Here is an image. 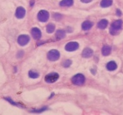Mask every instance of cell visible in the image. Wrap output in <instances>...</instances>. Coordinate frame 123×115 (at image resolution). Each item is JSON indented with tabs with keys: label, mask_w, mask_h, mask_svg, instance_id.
Listing matches in <instances>:
<instances>
[{
	"label": "cell",
	"mask_w": 123,
	"mask_h": 115,
	"mask_svg": "<svg viewBox=\"0 0 123 115\" xmlns=\"http://www.w3.org/2000/svg\"><path fill=\"white\" fill-rule=\"evenodd\" d=\"M123 26V21L121 20H116L111 25L110 29V33L111 34H117L119 30H121Z\"/></svg>",
	"instance_id": "1"
},
{
	"label": "cell",
	"mask_w": 123,
	"mask_h": 115,
	"mask_svg": "<svg viewBox=\"0 0 123 115\" xmlns=\"http://www.w3.org/2000/svg\"><path fill=\"white\" fill-rule=\"evenodd\" d=\"M72 81L75 85H82L85 82V76L82 74H77L72 78Z\"/></svg>",
	"instance_id": "2"
},
{
	"label": "cell",
	"mask_w": 123,
	"mask_h": 115,
	"mask_svg": "<svg viewBox=\"0 0 123 115\" xmlns=\"http://www.w3.org/2000/svg\"><path fill=\"white\" fill-rule=\"evenodd\" d=\"M59 75L56 73H49L45 77V81L48 83H53L59 78Z\"/></svg>",
	"instance_id": "3"
},
{
	"label": "cell",
	"mask_w": 123,
	"mask_h": 115,
	"mask_svg": "<svg viewBox=\"0 0 123 115\" xmlns=\"http://www.w3.org/2000/svg\"><path fill=\"white\" fill-rule=\"evenodd\" d=\"M60 57V53L59 52L56 50H52L49 52L47 54V58L49 60L51 61H55L57 60Z\"/></svg>",
	"instance_id": "4"
},
{
	"label": "cell",
	"mask_w": 123,
	"mask_h": 115,
	"mask_svg": "<svg viewBox=\"0 0 123 115\" xmlns=\"http://www.w3.org/2000/svg\"><path fill=\"white\" fill-rule=\"evenodd\" d=\"M49 13L46 10H41L38 14V18L40 22H45L49 20Z\"/></svg>",
	"instance_id": "5"
},
{
	"label": "cell",
	"mask_w": 123,
	"mask_h": 115,
	"mask_svg": "<svg viewBox=\"0 0 123 115\" xmlns=\"http://www.w3.org/2000/svg\"><path fill=\"white\" fill-rule=\"evenodd\" d=\"M30 40V38L28 35H20L17 39V42L18 45L20 46H25L29 43Z\"/></svg>",
	"instance_id": "6"
},
{
	"label": "cell",
	"mask_w": 123,
	"mask_h": 115,
	"mask_svg": "<svg viewBox=\"0 0 123 115\" xmlns=\"http://www.w3.org/2000/svg\"><path fill=\"white\" fill-rule=\"evenodd\" d=\"M79 45L77 42H70L65 46V50L68 52H73L79 48Z\"/></svg>",
	"instance_id": "7"
},
{
	"label": "cell",
	"mask_w": 123,
	"mask_h": 115,
	"mask_svg": "<svg viewBox=\"0 0 123 115\" xmlns=\"http://www.w3.org/2000/svg\"><path fill=\"white\" fill-rule=\"evenodd\" d=\"M31 34H32V36H33V38L36 40H38L42 37L41 31L37 28H34L32 29V30H31Z\"/></svg>",
	"instance_id": "8"
},
{
	"label": "cell",
	"mask_w": 123,
	"mask_h": 115,
	"mask_svg": "<svg viewBox=\"0 0 123 115\" xmlns=\"http://www.w3.org/2000/svg\"><path fill=\"white\" fill-rule=\"evenodd\" d=\"M26 15V10L22 6H19L17 8L15 12V17L17 18H23Z\"/></svg>",
	"instance_id": "9"
},
{
	"label": "cell",
	"mask_w": 123,
	"mask_h": 115,
	"mask_svg": "<svg viewBox=\"0 0 123 115\" xmlns=\"http://www.w3.org/2000/svg\"><path fill=\"white\" fill-rule=\"evenodd\" d=\"M93 54V51L90 48H86L82 52V55L84 58H89Z\"/></svg>",
	"instance_id": "10"
},
{
	"label": "cell",
	"mask_w": 123,
	"mask_h": 115,
	"mask_svg": "<svg viewBox=\"0 0 123 115\" xmlns=\"http://www.w3.org/2000/svg\"><path fill=\"white\" fill-rule=\"evenodd\" d=\"M92 26H93V23L91 21H85L82 23V29L84 30V31H87V30H89L91 28H92Z\"/></svg>",
	"instance_id": "11"
},
{
	"label": "cell",
	"mask_w": 123,
	"mask_h": 115,
	"mask_svg": "<svg viewBox=\"0 0 123 115\" xmlns=\"http://www.w3.org/2000/svg\"><path fill=\"white\" fill-rule=\"evenodd\" d=\"M111 51H112V48H111L110 46L108 45L104 46L101 49L102 55H104V56H107V55H110V53H111Z\"/></svg>",
	"instance_id": "12"
},
{
	"label": "cell",
	"mask_w": 123,
	"mask_h": 115,
	"mask_svg": "<svg viewBox=\"0 0 123 115\" xmlns=\"http://www.w3.org/2000/svg\"><path fill=\"white\" fill-rule=\"evenodd\" d=\"M108 20L103 19V20H100L98 24V28L100 29H105L108 26Z\"/></svg>",
	"instance_id": "13"
},
{
	"label": "cell",
	"mask_w": 123,
	"mask_h": 115,
	"mask_svg": "<svg viewBox=\"0 0 123 115\" xmlns=\"http://www.w3.org/2000/svg\"><path fill=\"white\" fill-rule=\"evenodd\" d=\"M117 68V64L114 61H110L107 64V69L109 71H114Z\"/></svg>",
	"instance_id": "14"
},
{
	"label": "cell",
	"mask_w": 123,
	"mask_h": 115,
	"mask_svg": "<svg viewBox=\"0 0 123 115\" xmlns=\"http://www.w3.org/2000/svg\"><path fill=\"white\" fill-rule=\"evenodd\" d=\"M74 0H62L60 2V6H70L73 5Z\"/></svg>",
	"instance_id": "15"
},
{
	"label": "cell",
	"mask_w": 123,
	"mask_h": 115,
	"mask_svg": "<svg viewBox=\"0 0 123 115\" xmlns=\"http://www.w3.org/2000/svg\"><path fill=\"white\" fill-rule=\"evenodd\" d=\"M66 36V33L63 30H58L55 33V37L57 40H61L63 39Z\"/></svg>",
	"instance_id": "16"
},
{
	"label": "cell",
	"mask_w": 123,
	"mask_h": 115,
	"mask_svg": "<svg viewBox=\"0 0 123 115\" xmlns=\"http://www.w3.org/2000/svg\"><path fill=\"white\" fill-rule=\"evenodd\" d=\"M112 5V0H102L100 3L101 7L107 8L109 7Z\"/></svg>",
	"instance_id": "17"
},
{
	"label": "cell",
	"mask_w": 123,
	"mask_h": 115,
	"mask_svg": "<svg viewBox=\"0 0 123 115\" xmlns=\"http://www.w3.org/2000/svg\"><path fill=\"white\" fill-rule=\"evenodd\" d=\"M46 30L47 32L48 33H49V34L53 33L54 31V30H55V25L54 24H52V23L49 24L47 25V26Z\"/></svg>",
	"instance_id": "18"
},
{
	"label": "cell",
	"mask_w": 123,
	"mask_h": 115,
	"mask_svg": "<svg viewBox=\"0 0 123 115\" xmlns=\"http://www.w3.org/2000/svg\"><path fill=\"white\" fill-rule=\"evenodd\" d=\"M29 76H30L31 78L36 79L39 77V74L38 73H37V72L33 71H30L29 72Z\"/></svg>",
	"instance_id": "19"
},
{
	"label": "cell",
	"mask_w": 123,
	"mask_h": 115,
	"mask_svg": "<svg viewBox=\"0 0 123 115\" xmlns=\"http://www.w3.org/2000/svg\"><path fill=\"white\" fill-rule=\"evenodd\" d=\"M72 62L70 60H65L64 62H63V66H64V68H68V67H70L71 66V64H72Z\"/></svg>",
	"instance_id": "20"
},
{
	"label": "cell",
	"mask_w": 123,
	"mask_h": 115,
	"mask_svg": "<svg viewBox=\"0 0 123 115\" xmlns=\"http://www.w3.org/2000/svg\"><path fill=\"white\" fill-rule=\"evenodd\" d=\"M54 18H55V20H58L62 18V16H61L60 14H59V13H55L54 15Z\"/></svg>",
	"instance_id": "21"
},
{
	"label": "cell",
	"mask_w": 123,
	"mask_h": 115,
	"mask_svg": "<svg viewBox=\"0 0 123 115\" xmlns=\"http://www.w3.org/2000/svg\"><path fill=\"white\" fill-rule=\"evenodd\" d=\"M116 14H117V15H118V16H121V15H122L121 11L120 10L117 9V12H116Z\"/></svg>",
	"instance_id": "22"
},
{
	"label": "cell",
	"mask_w": 123,
	"mask_h": 115,
	"mask_svg": "<svg viewBox=\"0 0 123 115\" xmlns=\"http://www.w3.org/2000/svg\"><path fill=\"white\" fill-rule=\"evenodd\" d=\"M92 1V0H81V1L82 3H90Z\"/></svg>",
	"instance_id": "23"
},
{
	"label": "cell",
	"mask_w": 123,
	"mask_h": 115,
	"mask_svg": "<svg viewBox=\"0 0 123 115\" xmlns=\"http://www.w3.org/2000/svg\"><path fill=\"white\" fill-rule=\"evenodd\" d=\"M34 3H35V1H34L33 0H32V1H31V3H30V5H31V6H33V5H34Z\"/></svg>",
	"instance_id": "24"
}]
</instances>
